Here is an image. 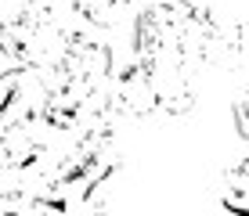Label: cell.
<instances>
[{
    "mask_svg": "<svg viewBox=\"0 0 249 216\" xmlns=\"http://www.w3.org/2000/svg\"><path fill=\"white\" fill-rule=\"evenodd\" d=\"M123 159H119L116 137L112 133H90L80 137L69 151L65 166L58 169V177L47 184V195L54 198L58 213L72 209H101L108 195V184L119 173Z\"/></svg>",
    "mask_w": 249,
    "mask_h": 216,
    "instance_id": "cell-1",
    "label": "cell"
},
{
    "mask_svg": "<svg viewBox=\"0 0 249 216\" xmlns=\"http://www.w3.org/2000/svg\"><path fill=\"white\" fill-rule=\"evenodd\" d=\"M69 36L72 33L58 25L51 7L25 4L4 25V58H7V65H29V68L54 72L69 50Z\"/></svg>",
    "mask_w": 249,
    "mask_h": 216,
    "instance_id": "cell-2",
    "label": "cell"
},
{
    "mask_svg": "<svg viewBox=\"0 0 249 216\" xmlns=\"http://www.w3.org/2000/svg\"><path fill=\"white\" fill-rule=\"evenodd\" d=\"M181 47L192 68H231L242 54V25L220 7L188 0Z\"/></svg>",
    "mask_w": 249,
    "mask_h": 216,
    "instance_id": "cell-3",
    "label": "cell"
},
{
    "mask_svg": "<svg viewBox=\"0 0 249 216\" xmlns=\"http://www.w3.org/2000/svg\"><path fill=\"white\" fill-rule=\"evenodd\" d=\"M134 58L148 68L152 86L159 94V112H166V116L192 112L195 105L192 62L184 58L181 47H148V50H134Z\"/></svg>",
    "mask_w": 249,
    "mask_h": 216,
    "instance_id": "cell-4",
    "label": "cell"
},
{
    "mask_svg": "<svg viewBox=\"0 0 249 216\" xmlns=\"http://www.w3.org/2000/svg\"><path fill=\"white\" fill-rule=\"evenodd\" d=\"M54 80H47L44 68L29 65H7L4 80H0V130L40 119L47 112Z\"/></svg>",
    "mask_w": 249,
    "mask_h": 216,
    "instance_id": "cell-5",
    "label": "cell"
},
{
    "mask_svg": "<svg viewBox=\"0 0 249 216\" xmlns=\"http://www.w3.org/2000/svg\"><path fill=\"white\" fill-rule=\"evenodd\" d=\"M54 76L58 80H76V83H112V76H116L112 47L83 36V33H72L69 50H65L62 65L54 68Z\"/></svg>",
    "mask_w": 249,
    "mask_h": 216,
    "instance_id": "cell-6",
    "label": "cell"
},
{
    "mask_svg": "<svg viewBox=\"0 0 249 216\" xmlns=\"http://www.w3.org/2000/svg\"><path fill=\"white\" fill-rule=\"evenodd\" d=\"M112 86H116V101L123 108V116H152V112H159V94L152 86V76L137 58L126 62L123 68H116Z\"/></svg>",
    "mask_w": 249,
    "mask_h": 216,
    "instance_id": "cell-7",
    "label": "cell"
},
{
    "mask_svg": "<svg viewBox=\"0 0 249 216\" xmlns=\"http://www.w3.org/2000/svg\"><path fill=\"white\" fill-rule=\"evenodd\" d=\"M224 205L235 213H249V155L224 169Z\"/></svg>",
    "mask_w": 249,
    "mask_h": 216,
    "instance_id": "cell-8",
    "label": "cell"
},
{
    "mask_svg": "<svg viewBox=\"0 0 249 216\" xmlns=\"http://www.w3.org/2000/svg\"><path fill=\"white\" fill-rule=\"evenodd\" d=\"M126 4H130V0H72L76 15H80V18H87L90 25H101V29L116 25V18L123 15Z\"/></svg>",
    "mask_w": 249,
    "mask_h": 216,
    "instance_id": "cell-9",
    "label": "cell"
},
{
    "mask_svg": "<svg viewBox=\"0 0 249 216\" xmlns=\"http://www.w3.org/2000/svg\"><path fill=\"white\" fill-rule=\"evenodd\" d=\"M231 116H235V130L249 141V86L235 98V108H231Z\"/></svg>",
    "mask_w": 249,
    "mask_h": 216,
    "instance_id": "cell-10",
    "label": "cell"
}]
</instances>
